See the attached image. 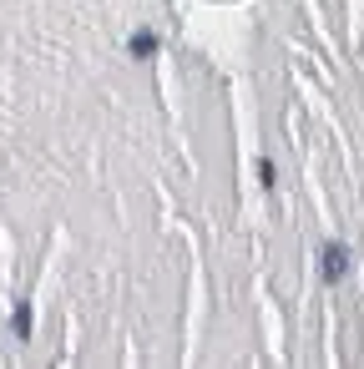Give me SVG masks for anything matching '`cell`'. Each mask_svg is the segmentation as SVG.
Returning a JSON list of instances; mask_svg holds the SVG:
<instances>
[{
	"instance_id": "1",
	"label": "cell",
	"mask_w": 364,
	"mask_h": 369,
	"mask_svg": "<svg viewBox=\"0 0 364 369\" xmlns=\"http://www.w3.org/2000/svg\"><path fill=\"white\" fill-rule=\"evenodd\" d=\"M349 268H354L349 243H339V238H324V243H319V278H324V284H344Z\"/></svg>"
},
{
	"instance_id": "2",
	"label": "cell",
	"mask_w": 364,
	"mask_h": 369,
	"mask_svg": "<svg viewBox=\"0 0 364 369\" xmlns=\"http://www.w3.org/2000/svg\"><path fill=\"white\" fill-rule=\"evenodd\" d=\"M132 56H142V61L157 56V36H152V31H137V36H132Z\"/></svg>"
},
{
	"instance_id": "3",
	"label": "cell",
	"mask_w": 364,
	"mask_h": 369,
	"mask_svg": "<svg viewBox=\"0 0 364 369\" xmlns=\"http://www.w3.org/2000/svg\"><path fill=\"white\" fill-rule=\"evenodd\" d=\"M15 334H31V309H26V303L15 309Z\"/></svg>"
},
{
	"instance_id": "4",
	"label": "cell",
	"mask_w": 364,
	"mask_h": 369,
	"mask_svg": "<svg viewBox=\"0 0 364 369\" xmlns=\"http://www.w3.org/2000/svg\"><path fill=\"white\" fill-rule=\"evenodd\" d=\"M259 182H263V187H273V182H278V172H273V162H263V167H259Z\"/></svg>"
}]
</instances>
